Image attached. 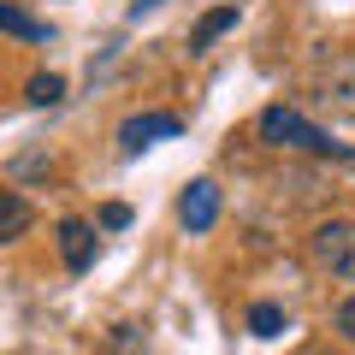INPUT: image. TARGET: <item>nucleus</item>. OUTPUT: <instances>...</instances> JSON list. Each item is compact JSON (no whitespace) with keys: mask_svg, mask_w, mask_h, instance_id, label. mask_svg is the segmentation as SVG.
Here are the masks:
<instances>
[{"mask_svg":"<svg viewBox=\"0 0 355 355\" xmlns=\"http://www.w3.org/2000/svg\"><path fill=\"white\" fill-rule=\"evenodd\" d=\"M254 130H261V142H272V148H296V154H331V160H355V154L343 148V142H331L320 125H308V119L296 113V107H266Z\"/></svg>","mask_w":355,"mask_h":355,"instance_id":"nucleus-1","label":"nucleus"},{"mask_svg":"<svg viewBox=\"0 0 355 355\" xmlns=\"http://www.w3.org/2000/svg\"><path fill=\"white\" fill-rule=\"evenodd\" d=\"M308 261L331 279L355 284V219H326V225L308 231Z\"/></svg>","mask_w":355,"mask_h":355,"instance_id":"nucleus-2","label":"nucleus"},{"mask_svg":"<svg viewBox=\"0 0 355 355\" xmlns=\"http://www.w3.org/2000/svg\"><path fill=\"white\" fill-rule=\"evenodd\" d=\"M314 95H320V107H326V113L355 119V48L331 53V60L320 65V77H314Z\"/></svg>","mask_w":355,"mask_h":355,"instance_id":"nucleus-3","label":"nucleus"},{"mask_svg":"<svg viewBox=\"0 0 355 355\" xmlns=\"http://www.w3.org/2000/svg\"><path fill=\"white\" fill-rule=\"evenodd\" d=\"M178 130H184V119H172V113H137V119L119 125V154L137 160L142 148H154L160 137H178Z\"/></svg>","mask_w":355,"mask_h":355,"instance_id":"nucleus-4","label":"nucleus"},{"mask_svg":"<svg viewBox=\"0 0 355 355\" xmlns=\"http://www.w3.org/2000/svg\"><path fill=\"white\" fill-rule=\"evenodd\" d=\"M178 219H184V231H214V219H219V184L214 178H196L190 190L178 196Z\"/></svg>","mask_w":355,"mask_h":355,"instance_id":"nucleus-5","label":"nucleus"},{"mask_svg":"<svg viewBox=\"0 0 355 355\" xmlns=\"http://www.w3.org/2000/svg\"><path fill=\"white\" fill-rule=\"evenodd\" d=\"M60 254L71 272H89L95 266V225L89 219H60Z\"/></svg>","mask_w":355,"mask_h":355,"instance_id":"nucleus-6","label":"nucleus"},{"mask_svg":"<svg viewBox=\"0 0 355 355\" xmlns=\"http://www.w3.org/2000/svg\"><path fill=\"white\" fill-rule=\"evenodd\" d=\"M30 219H36V214H30V202H24V196L0 190V243H18V237L30 231Z\"/></svg>","mask_w":355,"mask_h":355,"instance_id":"nucleus-7","label":"nucleus"},{"mask_svg":"<svg viewBox=\"0 0 355 355\" xmlns=\"http://www.w3.org/2000/svg\"><path fill=\"white\" fill-rule=\"evenodd\" d=\"M0 30H6V36H24V42H48V24L30 18L24 6H12V0H0Z\"/></svg>","mask_w":355,"mask_h":355,"instance_id":"nucleus-8","label":"nucleus"},{"mask_svg":"<svg viewBox=\"0 0 355 355\" xmlns=\"http://www.w3.org/2000/svg\"><path fill=\"white\" fill-rule=\"evenodd\" d=\"M284 326H291V320H284L279 302H254V308H249V331H254V338H279Z\"/></svg>","mask_w":355,"mask_h":355,"instance_id":"nucleus-9","label":"nucleus"},{"mask_svg":"<svg viewBox=\"0 0 355 355\" xmlns=\"http://www.w3.org/2000/svg\"><path fill=\"white\" fill-rule=\"evenodd\" d=\"M231 24H237V6H219V12H207V18H202V24H196V36H190V48H196V53H202V48H207V42H214V36H225V30H231Z\"/></svg>","mask_w":355,"mask_h":355,"instance_id":"nucleus-10","label":"nucleus"},{"mask_svg":"<svg viewBox=\"0 0 355 355\" xmlns=\"http://www.w3.org/2000/svg\"><path fill=\"white\" fill-rule=\"evenodd\" d=\"M65 101V77L60 71H36L30 77V107H60Z\"/></svg>","mask_w":355,"mask_h":355,"instance_id":"nucleus-11","label":"nucleus"},{"mask_svg":"<svg viewBox=\"0 0 355 355\" xmlns=\"http://www.w3.org/2000/svg\"><path fill=\"white\" fill-rule=\"evenodd\" d=\"M338 338L355 343V296H343V302H338Z\"/></svg>","mask_w":355,"mask_h":355,"instance_id":"nucleus-12","label":"nucleus"},{"mask_svg":"<svg viewBox=\"0 0 355 355\" xmlns=\"http://www.w3.org/2000/svg\"><path fill=\"white\" fill-rule=\"evenodd\" d=\"M101 225H107V231H125V225H130V207H125V202H107V207H101Z\"/></svg>","mask_w":355,"mask_h":355,"instance_id":"nucleus-13","label":"nucleus"},{"mask_svg":"<svg viewBox=\"0 0 355 355\" xmlns=\"http://www.w3.org/2000/svg\"><path fill=\"white\" fill-rule=\"evenodd\" d=\"M148 6H160V0H130V12H137V18H142V12H148Z\"/></svg>","mask_w":355,"mask_h":355,"instance_id":"nucleus-14","label":"nucleus"}]
</instances>
